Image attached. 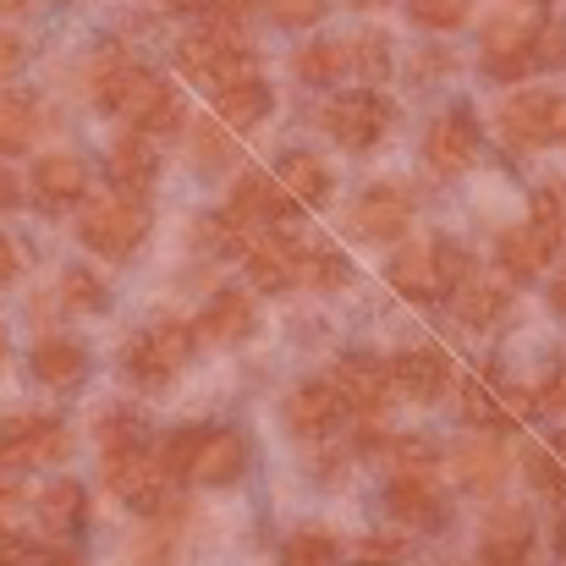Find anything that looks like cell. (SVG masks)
Masks as SVG:
<instances>
[{
    "label": "cell",
    "instance_id": "35",
    "mask_svg": "<svg viewBox=\"0 0 566 566\" xmlns=\"http://www.w3.org/2000/svg\"><path fill=\"white\" fill-rule=\"evenodd\" d=\"M303 281H308L314 292H336V286L353 281V264H347V253H336L331 242H308V253H303Z\"/></svg>",
    "mask_w": 566,
    "mask_h": 566
},
{
    "label": "cell",
    "instance_id": "28",
    "mask_svg": "<svg viewBox=\"0 0 566 566\" xmlns=\"http://www.w3.org/2000/svg\"><path fill=\"white\" fill-rule=\"evenodd\" d=\"M451 314L468 325V331H495L506 314H512V292L495 286V281H462L451 292Z\"/></svg>",
    "mask_w": 566,
    "mask_h": 566
},
{
    "label": "cell",
    "instance_id": "45",
    "mask_svg": "<svg viewBox=\"0 0 566 566\" xmlns=\"http://www.w3.org/2000/svg\"><path fill=\"white\" fill-rule=\"evenodd\" d=\"M534 66H539V72H556V66H566V22H562V17L534 22Z\"/></svg>",
    "mask_w": 566,
    "mask_h": 566
},
{
    "label": "cell",
    "instance_id": "52",
    "mask_svg": "<svg viewBox=\"0 0 566 566\" xmlns=\"http://www.w3.org/2000/svg\"><path fill=\"white\" fill-rule=\"evenodd\" d=\"M539 401L551 407V412H566V364L556 369V375L545 379V390H539Z\"/></svg>",
    "mask_w": 566,
    "mask_h": 566
},
{
    "label": "cell",
    "instance_id": "6",
    "mask_svg": "<svg viewBox=\"0 0 566 566\" xmlns=\"http://www.w3.org/2000/svg\"><path fill=\"white\" fill-rule=\"evenodd\" d=\"M72 451V434L61 418L44 412H11L0 418V468H44Z\"/></svg>",
    "mask_w": 566,
    "mask_h": 566
},
{
    "label": "cell",
    "instance_id": "60",
    "mask_svg": "<svg viewBox=\"0 0 566 566\" xmlns=\"http://www.w3.org/2000/svg\"><path fill=\"white\" fill-rule=\"evenodd\" d=\"M0 364H6V336H0Z\"/></svg>",
    "mask_w": 566,
    "mask_h": 566
},
{
    "label": "cell",
    "instance_id": "2",
    "mask_svg": "<svg viewBox=\"0 0 566 566\" xmlns=\"http://www.w3.org/2000/svg\"><path fill=\"white\" fill-rule=\"evenodd\" d=\"M192 336H198V325H188V319H160V325L138 331V336L127 342V353H122V369H127V379H133L138 390H149V396L171 390L177 369L188 364L192 347H198Z\"/></svg>",
    "mask_w": 566,
    "mask_h": 566
},
{
    "label": "cell",
    "instance_id": "32",
    "mask_svg": "<svg viewBox=\"0 0 566 566\" xmlns=\"http://www.w3.org/2000/svg\"><path fill=\"white\" fill-rule=\"evenodd\" d=\"M0 566H77V556L55 539H33V534H17V528H0Z\"/></svg>",
    "mask_w": 566,
    "mask_h": 566
},
{
    "label": "cell",
    "instance_id": "23",
    "mask_svg": "<svg viewBox=\"0 0 566 566\" xmlns=\"http://www.w3.org/2000/svg\"><path fill=\"white\" fill-rule=\"evenodd\" d=\"M242 473H248V434L209 423L203 451H198V462H192V479H198V484H237Z\"/></svg>",
    "mask_w": 566,
    "mask_h": 566
},
{
    "label": "cell",
    "instance_id": "18",
    "mask_svg": "<svg viewBox=\"0 0 566 566\" xmlns=\"http://www.w3.org/2000/svg\"><path fill=\"white\" fill-rule=\"evenodd\" d=\"M390 385L407 401H440L451 390V364L434 347H407V353L390 358Z\"/></svg>",
    "mask_w": 566,
    "mask_h": 566
},
{
    "label": "cell",
    "instance_id": "47",
    "mask_svg": "<svg viewBox=\"0 0 566 566\" xmlns=\"http://www.w3.org/2000/svg\"><path fill=\"white\" fill-rule=\"evenodd\" d=\"M177 545H171V528L166 523H149V534L133 545V566H171Z\"/></svg>",
    "mask_w": 566,
    "mask_h": 566
},
{
    "label": "cell",
    "instance_id": "40",
    "mask_svg": "<svg viewBox=\"0 0 566 566\" xmlns=\"http://www.w3.org/2000/svg\"><path fill=\"white\" fill-rule=\"evenodd\" d=\"M468 11H473V0H407V17H412L418 28H434V33L462 28Z\"/></svg>",
    "mask_w": 566,
    "mask_h": 566
},
{
    "label": "cell",
    "instance_id": "5",
    "mask_svg": "<svg viewBox=\"0 0 566 566\" xmlns=\"http://www.w3.org/2000/svg\"><path fill=\"white\" fill-rule=\"evenodd\" d=\"M501 133L506 144L517 149H551V144H566V94H551V88H523L501 105Z\"/></svg>",
    "mask_w": 566,
    "mask_h": 566
},
{
    "label": "cell",
    "instance_id": "33",
    "mask_svg": "<svg viewBox=\"0 0 566 566\" xmlns=\"http://www.w3.org/2000/svg\"><path fill=\"white\" fill-rule=\"evenodd\" d=\"M99 451H105V457L149 451V423H144L133 407H111V412L99 418Z\"/></svg>",
    "mask_w": 566,
    "mask_h": 566
},
{
    "label": "cell",
    "instance_id": "10",
    "mask_svg": "<svg viewBox=\"0 0 566 566\" xmlns=\"http://www.w3.org/2000/svg\"><path fill=\"white\" fill-rule=\"evenodd\" d=\"M479 61H484V72L495 83H517V77L539 72L534 66V28L528 22H512V17H495L484 28V39H479Z\"/></svg>",
    "mask_w": 566,
    "mask_h": 566
},
{
    "label": "cell",
    "instance_id": "37",
    "mask_svg": "<svg viewBox=\"0 0 566 566\" xmlns=\"http://www.w3.org/2000/svg\"><path fill=\"white\" fill-rule=\"evenodd\" d=\"M203 434H209V423H182L166 446H160V462H166V473L182 484L192 479V462H198V451H203Z\"/></svg>",
    "mask_w": 566,
    "mask_h": 566
},
{
    "label": "cell",
    "instance_id": "53",
    "mask_svg": "<svg viewBox=\"0 0 566 566\" xmlns=\"http://www.w3.org/2000/svg\"><path fill=\"white\" fill-rule=\"evenodd\" d=\"M17 270H22V259H17L11 237H0V286H11V281H17Z\"/></svg>",
    "mask_w": 566,
    "mask_h": 566
},
{
    "label": "cell",
    "instance_id": "9",
    "mask_svg": "<svg viewBox=\"0 0 566 566\" xmlns=\"http://www.w3.org/2000/svg\"><path fill=\"white\" fill-rule=\"evenodd\" d=\"M423 160H429L440 177H462V171L479 160V122H473L468 105H457V111H446V116L429 122V133H423Z\"/></svg>",
    "mask_w": 566,
    "mask_h": 566
},
{
    "label": "cell",
    "instance_id": "27",
    "mask_svg": "<svg viewBox=\"0 0 566 566\" xmlns=\"http://www.w3.org/2000/svg\"><path fill=\"white\" fill-rule=\"evenodd\" d=\"M39 523H44V534L50 539H77L83 528H88V495H83V484H72V479H55L44 495H39Z\"/></svg>",
    "mask_w": 566,
    "mask_h": 566
},
{
    "label": "cell",
    "instance_id": "46",
    "mask_svg": "<svg viewBox=\"0 0 566 566\" xmlns=\"http://www.w3.org/2000/svg\"><path fill=\"white\" fill-rule=\"evenodd\" d=\"M331 0H264V11L281 22V28H314L325 17Z\"/></svg>",
    "mask_w": 566,
    "mask_h": 566
},
{
    "label": "cell",
    "instance_id": "21",
    "mask_svg": "<svg viewBox=\"0 0 566 566\" xmlns=\"http://www.w3.org/2000/svg\"><path fill=\"white\" fill-rule=\"evenodd\" d=\"M33 198H39V209H72V203H83L88 198V166L77 160V155H44L39 166H33Z\"/></svg>",
    "mask_w": 566,
    "mask_h": 566
},
{
    "label": "cell",
    "instance_id": "17",
    "mask_svg": "<svg viewBox=\"0 0 566 566\" xmlns=\"http://www.w3.org/2000/svg\"><path fill=\"white\" fill-rule=\"evenodd\" d=\"M534 556V523L523 506H501L490 512L484 534H479V562L484 566H528Z\"/></svg>",
    "mask_w": 566,
    "mask_h": 566
},
{
    "label": "cell",
    "instance_id": "49",
    "mask_svg": "<svg viewBox=\"0 0 566 566\" xmlns=\"http://www.w3.org/2000/svg\"><path fill=\"white\" fill-rule=\"evenodd\" d=\"M22 501H28L22 468H0V528H6V517H17V512H22Z\"/></svg>",
    "mask_w": 566,
    "mask_h": 566
},
{
    "label": "cell",
    "instance_id": "38",
    "mask_svg": "<svg viewBox=\"0 0 566 566\" xmlns=\"http://www.w3.org/2000/svg\"><path fill=\"white\" fill-rule=\"evenodd\" d=\"M528 479H534L539 495H551V501L566 506V446H539V451H528Z\"/></svg>",
    "mask_w": 566,
    "mask_h": 566
},
{
    "label": "cell",
    "instance_id": "30",
    "mask_svg": "<svg viewBox=\"0 0 566 566\" xmlns=\"http://www.w3.org/2000/svg\"><path fill=\"white\" fill-rule=\"evenodd\" d=\"M39 127H44V116H39V99L33 94H0V155H22V149H33V138H39Z\"/></svg>",
    "mask_w": 566,
    "mask_h": 566
},
{
    "label": "cell",
    "instance_id": "16",
    "mask_svg": "<svg viewBox=\"0 0 566 566\" xmlns=\"http://www.w3.org/2000/svg\"><path fill=\"white\" fill-rule=\"evenodd\" d=\"M231 209H237L248 226H286L303 203L292 198V188H286L281 177L248 171V177H237V188H231Z\"/></svg>",
    "mask_w": 566,
    "mask_h": 566
},
{
    "label": "cell",
    "instance_id": "8",
    "mask_svg": "<svg viewBox=\"0 0 566 566\" xmlns=\"http://www.w3.org/2000/svg\"><path fill=\"white\" fill-rule=\"evenodd\" d=\"M353 407H347V396L336 390V379H303L292 396H286V423H292V434L297 440H331L336 429H342V418H347Z\"/></svg>",
    "mask_w": 566,
    "mask_h": 566
},
{
    "label": "cell",
    "instance_id": "48",
    "mask_svg": "<svg viewBox=\"0 0 566 566\" xmlns=\"http://www.w3.org/2000/svg\"><path fill=\"white\" fill-rule=\"evenodd\" d=\"M358 566H401V539L396 534H369L358 545Z\"/></svg>",
    "mask_w": 566,
    "mask_h": 566
},
{
    "label": "cell",
    "instance_id": "55",
    "mask_svg": "<svg viewBox=\"0 0 566 566\" xmlns=\"http://www.w3.org/2000/svg\"><path fill=\"white\" fill-rule=\"evenodd\" d=\"M551 308H556V314L566 319V264H562V275L551 281Z\"/></svg>",
    "mask_w": 566,
    "mask_h": 566
},
{
    "label": "cell",
    "instance_id": "57",
    "mask_svg": "<svg viewBox=\"0 0 566 566\" xmlns=\"http://www.w3.org/2000/svg\"><path fill=\"white\" fill-rule=\"evenodd\" d=\"M347 6H364V11H375V6H390V0H347Z\"/></svg>",
    "mask_w": 566,
    "mask_h": 566
},
{
    "label": "cell",
    "instance_id": "22",
    "mask_svg": "<svg viewBox=\"0 0 566 566\" xmlns=\"http://www.w3.org/2000/svg\"><path fill=\"white\" fill-rule=\"evenodd\" d=\"M551 253H556V242H551L534 220L495 237V264H501L512 281H539V270L551 264Z\"/></svg>",
    "mask_w": 566,
    "mask_h": 566
},
{
    "label": "cell",
    "instance_id": "24",
    "mask_svg": "<svg viewBox=\"0 0 566 566\" xmlns=\"http://www.w3.org/2000/svg\"><path fill=\"white\" fill-rule=\"evenodd\" d=\"M209 105H214V122H226L231 133L242 127H259L275 105L270 83L264 77H242V83H226V88H209Z\"/></svg>",
    "mask_w": 566,
    "mask_h": 566
},
{
    "label": "cell",
    "instance_id": "26",
    "mask_svg": "<svg viewBox=\"0 0 566 566\" xmlns=\"http://www.w3.org/2000/svg\"><path fill=\"white\" fill-rule=\"evenodd\" d=\"M28 364H33L39 385H50V390H72V385H83V375H88V353L72 336H39Z\"/></svg>",
    "mask_w": 566,
    "mask_h": 566
},
{
    "label": "cell",
    "instance_id": "14",
    "mask_svg": "<svg viewBox=\"0 0 566 566\" xmlns=\"http://www.w3.org/2000/svg\"><path fill=\"white\" fill-rule=\"evenodd\" d=\"M407 220H412V203L396 188H364L347 209V226L364 237V242H396L407 237Z\"/></svg>",
    "mask_w": 566,
    "mask_h": 566
},
{
    "label": "cell",
    "instance_id": "58",
    "mask_svg": "<svg viewBox=\"0 0 566 566\" xmlns=\"http://www.w3.org/2000/svg\"><path fill=\"white\" fill-rule=\"evenodd\" d=\"M556 551L566 556V517H562V528H556Z\"/></svg>",
    "mask_w": 566,
    "mask_h": 566
},
{
    "label": "cell",
    "instance_id": "4",
    "mask_svg": "<svg viewBox=\"0 0 566 566\" xmlns=\"http://www.w3.org/2000/svg\"><path fill=\"white\" fill-rule=\"evenodd\" d=\"M149 226H155V214H149V203L144 198H105V203H88L83 214H77V237H83V248H94L99 259H133L138 253V242L149 237Z\"/></svg>",
    "mask_w": 566,
    "mask_h": 566
},
{
    "label": "cell",
    "instance_id": "13",
    "mask_svg": "<svg viewBox=\"0 0 566 566\" xmlns=\"http://www.w3.org/2000/svg\"><path fill=\"white\" fill-rule=\"evenodd\" d=\"M385 506H390V517L407 523V528H440V523H446V495H440L434 473H390Z\"/></svg>",
    "mask_w": 566,
    "mask_h": 566
},
{
    "label": "cell",
    "instance_id": "20",
    "mask_svg": "<svg viewBox=\"0 0 566 566\" xmlns=\"http://www.w3.org/2000/svg\"><path fill=\"white\" fill-rule=\"evenodd\" d=\"M259 331V308H253V297L248 292H214L209 303H203V314H198V336H209V342H220V347H237V342H248Z\"/></svg>",
    "mask_w": 566,
    "mask_h": 566
},
{
    "label": "cell",
    "instance_id": "51",
    "mask_svg": "<svg viewBox=\"0 0 566 566\" xmlns=\"http://www.w3.org/2000/svg\"><path fill=\"white\" fill-rule=\"evenodd\" d=\"M17 66H22V39L0 28V83H6V77L17 72Z\"/></svg>",
    "mask_w": 566,
    "mask_h": 566
},
{
    "label": "cell",
    "instance_id": "36",
    "mask_svg": "<svg viewBox=\"0 0 566 566\" xmlns=\"http://www.w3.org/2000/svg\"><path fill=\"white\" fill-rule=\"evenodd\" d=\"M192 155H198L203 171H226V166H237L231 127H226V122H198V127H192Z\"/></svg>",
    "mask_w": 566,
    "mask_h": 566
},
{
    "label": "cell",
    "instance_id": "3",
    "mask_svg": "<svg viewBox=\"0 0 566 566\" xmlns=\"http://www.w3.org/2000/svg\"><path fill=\"white\" fill-rule=\"evenodd\" d=\"M177 88L166 83V77H155L149 66H133V61H122L116 50L105 55V61H94V99L111 111V116H122V122H133V127H144L166 99H171Z\"/></svg>",
    "mask_w": 566,
    "mask_h": 566
},
{
    "label": "cell",
    "instance_id": "42",
    "mask_svg": "<svg viewBox=\"0 0 566 566\" xmlns=\"http://www.w3.org/2000/svg\"><path fill=\"white\" fill-rule=\"evenodd\" d=\"M353 77H369V83H379V77H390V39L385 33H358L353 39Z\"/></svg>",
    "mask_w": 566,
    "mask_h": 566
},
{
    "label": "cell",
    "instance_id": "7",
    "mask_svg": "<svg viewBox=\"0 0 566 566\" xmlns=\"http://www.w3.org/2000/svg\"><path fill=\"white\" fill-rule=\"evenodd\" d=\"M390 99L375 94V88H353V94H336L331 105H325V133L342 144V149H353V155H364V149H375L379 138L390 133Z\"/></svg>",
    "mask_w": 566,
    "mask_h": 566
},
{
    "label": "cell",
    "instance_id": "39",
    "mask_svg": "<svg viewBox=\"0 0 566 566\" xmlns=\"http://www.w3.org/2000/svg\"><path fill=\"white\" fill-rule=\"evenodd\" d=\"M385 451H390V468L396 473H434L440 468V446L429 434H396Z\"/></svg>",
    "mask_w": 566,
    "mask_h": 566
},
{
    "label": "cell",
    "instance_id": "59",
    "mask_svg": "<svg viewBox=\"0 0 566 566\" xmlns=\"http://www.w3.org/2000/svg\"><path fill=\"white\" fill-rule=\"evenodd\" d=\"M0 6H6V11H22V6H28V0H0Z\"/></svg>",
    "mask_w": 566,
    "mask_h": 566
},
{
    "label": "cell",
    "instance_id": "12",
    "mask_svg": "<svg viewBox=\"0 0 566 566\" xmlns=\"http://www.w3.org/2000/svg\"><path fill=\"white\" fill-rule=\"evenodd\" d=\"M336 390L347 396V407L358 412V418H379L385 412V401H390V364L375 358V353H347L342 364H336Z\"/></svg>",
    "mask_w": 566,
    "mask_h": 566
},
{
    "label": "cell",
    "instance_id": "50",
    "mask_svg": "<svg viewBox=\"0 0 566 566\" xmlns=\"http://www.w3.org/2000/svg\"><path fill=\"white\" fill-rule=\"evenodd\" d=\"M253 6H264V0H214L209 22H237V28H242V17H248Z\"/></svg>",
    "mask_w": 566,
    "mask_h": 566
},
{
    "label": "cell",
    "instance_id": "54",
    "mask_svg": "<svg viewBox=\"0 0 566 566\" xmlns=\"http://www.w3.org/2000/svg\"><path fill=\"white\" fill-rule=\"evenodd\" d=\"M17 198H22V188H17V177H11V171L0 166V214H6V209H17Z\"/></svg>",
    "mask_w": 566,
    "mask_h": 566
},
{
    "label": "cell",
    "instance_id": "11",
    "mask_svg": "<svg viewBox=\"0 0 566 566\" xmlns=\"http://www.w3.org/2000/svg\"><path fill=\"white\" fill-rule=\"evenodd\" d=\"M303 253H308V242H292L281 226H270V231L253 237V248H248V275H253V286H259V292H292V286L303 281Z\"/></svg>",
    "mask_w": 566,
    "mask_h": 566
},
{
    "label": "cell",
    "instance_id": "19",
    "mask_svg": "<svg viewBox=\"0 0 566 566\" xmlns=\"http://www.w3.org/2000/svg\"><path fill=\"white\" fill-rule=\"evenodd\" d=\"M390 286L401 292V297H412V303H434V297H446L451 286H446V270H440V248L434 242H412V248H401L396 259H390Z\"/></svg>",
    "mask_w": 566,
    "mask_h": 566
},
{
    "label": "cell",
    "instance_id": "1",
    "mask_svg": "<svg viewBox=\"0 0 566 566\" xmlns=\"http://www.w3.org/2000/svg\"><path fill=\"white\" fill-rule=\"evenodd\" d=\"M177 61H182V72L192 83H203V88H226V83L259 77V50H253V39L237 22H209V28L188 33L177 44Z\"/></svg>",
    "mask_w": 566,
    "mask_h": 566
},
{
    "label": "cell",
    "instance_id": "25",
    "mask_svg": "<svg viewBox=\"0 0 566 566\" xmlns=\"http://www.w3.org/2000/svg\"><path fill=\"white\" fill-rule=\"evenodd\" d=\"M451 468H457L462 490H473V495H495L501 479H506V451H501L495 429L479 434V440H468V446H457V451H451Z\"/></svg>",
    "mask_w": 566,
    "mask_h": 566
},
{
    "label": "cell",
    "instance_id": "41",
    "mask_svg": "<svg viewBox=\"0 0 566 566\" xmlns=\"http://www.w3.org/2000/svg\"><path fill=\"white\" fill-rule=\"evenodd\" d=\"M534 226L556 248H566V182H545V188L534 192Z\"/></svg>",
    "mask_w": 566,
    "mask_h": 566
},
{
    "label": "cell",
    "instance_id": "56",
    "mask_svg": "<svg viewBox=\"0 0 566 566\" xmlns=\"http://www.w3.org/2000/svg\"><path fill=\"white\" fill-rule=\"evenodd\" d=\"M160 6H171V11H198V17L214 11V0H160Z\"/></svg>",
    "mask_w": 566,
    "mask_h": 566
},
{
    "label": "cell",
    "instance_id": "31",
    "mask_svg": "<svg viewBox=\"0 0 566 566\" xmlns=\"http://www.w3.org/2000/svg\"><path fill=\"white\" fill-rule=\"evenodd\" d=\"M281 182L292 188V198H297V203H325V198L336 192V177H331V166H325L319 155H303V149L281 160Z\"/></svg>",
    "mask_w": 566,
    "mask_h": 566
},
{
    "label": "cell",
    "instance_id": "34",
    "mask_svg": "<svg viewBox=\"0 0 566 566\" xmlns=\"http://www.w3.org/2000/svg\"><path fill=\"white\" fill-rule=\"evenodd\" d=\"M336 562H342V545L325 528H297L281 545V566H336Z\"/></svg>",
    "mask_w": 566,
    "mask_h": 566
},
{
    "label": "cell",
    "instance_id": "15",
    "mask_svg": "<svg viewBox=\"0 0 566 566\" xmlns=\"http://www.w3.org/2000/svg\"><path fill=\"white\" fill-rule=\"evenodd\" d=\"M105 177H111V188L127 192V198H144V192L155 188V177H160V149H155V138L149 133H127V138H116L111 144V160H105Z\"/></svg>",
    "mask_w": 566,
    "mask_h": 566
},
{
    "label": "cell",
    "instance_id": "44",
    "mask_svg": "<svg viewBox=\"0 0 566 566\" xmlns=\"http://www.w3.org/2000/svg\"><path fill=\"white\" fill-rule=\"evenodd\" d=\"M462 412H468V423H479V429H506V423H512L506 401L490 396V385H462Z\"/></svg>",
    "mask_w": 566,
    "mask_h": 566
},
{
    "label": "cell",
    "instance_id": "43",
    "mask_svg": "<svg viewBox=\"0 0 566 566\" xmlns=\"http://www.w3.org/2000/svg\"><path fill=\"white\" fill-rule=\"evenodd\" d=\"M61 297H66V308H77V314H105V308H111V292H105L88 270H66Z\"/></svg>",
    "mask_w": 566,
    "mask_h": 566
},
{
    "label": "cell",
    "instance_id": "29",
    "mask_svg": "<svg viewBox=\"0 0 566 566\" xmlns=\"http://www.w3.org/2000/svg\"><path fill=\"white\" fill-rule=\"evenodd\" d=\"M297 77L314 83V88H331V83L353 77V44H342V39H314V44H303V50H297Z\"/></svg>",
    "mask_w": 566,
    "mask_h": 566
}]
</instances>
